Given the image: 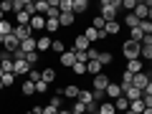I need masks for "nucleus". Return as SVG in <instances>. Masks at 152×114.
<instances>
[{
	"label": "nucleus",
	"mask_w": 152,
	"mask_h": 114,
	"mask_svg": "<svg viewBox=\"0 0 152 114\" xmlns=\"http://www.w3.org/2000/svg\"><path fill=\"white\" fill-rule=\"evenodd\" d=\"M122 8V0H102V13L99 15L104 18V23L117 20V10Z\"/></svg>",
	"instance_id": "1"
},
{
	"label": "nucleus",
	"mask_w": 152,
	"mask_h": 114,
	"mask_svg": "<svg viewBox=\"0 0 152 114\" xmlns=\"http://www.w3.org/2000/svg\"><path fill=\"white\" fill-rule=\"evenodd\" d=\"M122 53H124V58H127V61L140 58V43H134V41H129V38H127L124 43H122Z\"/></svg>",
	"instance_id": "2"
},
{
	"label": "nucleus",
	"mask_w": 152,
	"mask_h": 114,
	"mask_svg": "<svg viewBox=\"0 0 152 114\" xmlns=\"http://www.w3.org/2000/svg\"><path fill=\"white\" fill-rule=\"evenodd\" d=\"M132 15L137 18V20H150V15H152V3L147 0V3H137V8L132 10Z\"/></svg>",
	"instance_id": "3"
},
{
	"label": "nucleus",
	"mask_w": 152,
	"mask_h": 114,
	"mask_svg": "<svg viewBox=\"0 0 152 114\" xmlns=\"http://www.w3.org/2000/svg\"><path fill=\"white\" fill-rule=\"evenodd\" d=\"M147 84H152L150 71H140V74H134V76H132V86H134V89H140V91L147 86Z\"/></svg>",
	"instance_id": "4"
},
{
	"label": "nucleus",
	"mask_w": 152,
	"mask_h": 114,
	"mask_svg": "<svg viewBox=\"0 0 152 114\" xmlns=\"http://www.w3.org/2000/svg\"><path fill=\"white\" fill-rule=\"evenodd\" d=\"M109 81H112V79H109V76L102 71V74H96V76L91 79V89H96V91H104V89L109 86Z\"/></svg>",
	"instance_id": "5"
},
{
	"label": "nucleus",
	"mask_w": 152,
	"mask_h": 114,
	"mask_svg": "<svg viewBox=\"0 0 152 114\" xmlns=\"http://www.w3.org/2000/svg\"><path fill=\"white\" fill-rule=\"evenodd\" d=\"M28 71H31V66L26 64V58H15L13 61V74L15 76H28Z\"/></svg>",
	"instance_id": "6"
},
{
	"label": "nucleus",
	"mask_w": 152,
	"mask_h": 114,
	"mask_svg": "<svg viewBox=\"0 0 152 114\" xmlns=\"http://www.w3.org/2000/svg\"><path fill=\"white\" fill-rule=\"evenodd\" d=\"M13 36L18 38V43H20V41H26V38H31L33 36V31L28 26H13Z\"/></svg>",
	"instance_id": "7"
},
{
	"label": "nucleus",
	"mask_w": 152,
	"mask_h": 114,
	"mask_svg": "<svg viewBox=\"0 0 152 114\" xmlns=\"http://www.w3.org/2000/svg\"><path fill=\"white\" fill-rule=\"evenodd\" d=\"M58 61H61V66H66V69H71V66L76 64V53H74V51H71V48H66L64 53L58 56Z\"/></svg>",
	"instance_id": "8"
},
{
	"label": "nucleus",
	"mask_w": 152,
	"mask_h": 114,
	"mask_svg": "<svg viewBox=\"0 0 152 114\" xmlns=\"http://www.w3.org/2000/svg\"><path fill=\"white\" fill-rule=\"evenodd\" d=\"M51 41H53V38H48V36H38L36 38V51H38V53L51 51Z\"/></svg>",
	"instance_id": "9"
},
{
	"label": "nucleus",
	"mask_w": 152,
	"mask_h": 114,
	"mask_svg": "<svg viewBox=\"0 0 152 114\" xmlns=\"http://www.w3.org/2000/svg\"><path fill=\"white\" fill-rule=\"evenodd\" d=\"M119 31H122V23L119 20H109V23H104V28H102L104 36H117Z\"/></svg>",
	"instance_id": "10"
},
{
	"label": "nucleus",
	"mask_w": 152,
	"mask_h": 114,
	"mask_svg": "<svg viewBox=\"0 0 152 114\" xmlns=\"http://www.w3.org/2000/svg\"><path fill=\"white\" fill-rule=\"evenodd\" d=\"M104 96H107V99H112V102H114L117 96H122V86H119V84H114V81H109V86L104 89Z\"/></svg>",
	"instance_id": "11"
},
{
	"label": "nucleus",
	"mask_w": 152,
	"mask_h": 114,
	"mask_svg": "<svg viewBox=\"0 0 152 114\" xmlns=\"http://www.w3.org/2000/svg\"><path fill=\"white\" fill-rule=\"evenodd\" d=\"M89 46H91V43H89L84 36H76L74 38V48H71V51H74V53H81V51H89Z\"/></svg>",
	"instance_id": "12"
},
{
	"label": "nucleus",
	"mask_w": 152,
	"mask_h": 114,
	"mask_svg": "<svg viewBox=\"0 0 152 114\" xmlns=\"http://www.w3.org/2000/svg\"><path fill=\"white\" fill-rule=\"evenodd\" d=\"M140 71H145V61H140V58H134V61H127V74H140Z\"/></svg>",
	"instance_id": "13"
},
{
	"label": "nucleus",
	"mask_w": 152,
	"mask_h": 114,
	"mask_svg": "<svg viewBox=\"0 0 152 114\" xmlns=\"http://www.w3.org/2000/svg\"><path fill=\"white\" fill-rule=\"evenodd\" d=\"M28 28H31V31H43V28H46V18L43 15H31Z\"/></svg>",
	"instance_id": "14"
},
{
	"label": "nucleus",
	"mask_w": 152,
	"mask_h": 114,
	"mask_svg": "<svg viewBox=\"0 0 152 114\" xmlns=\"http://www.w3.org/2000/svg\"><path fill=\"white\" fill-rule=\"evenodd\" d=\"M79 91H81V89L76 86V84H69V86H64V89H61V96H66V99H74V102H76Z\"/></svg>",
	"instance_id": "15"
},
{
	"label": "nucleus",
	"mask_w": 152,
	"mask_h": 114,
	"mask_svg": "<svg viewBox=\"0 0 152 114\" xmlns=\"http://www.w3.org/2000/svg\"><path fill=\"white\" fill-rule=\"evenodd\" d=\"M86 10H89V0H74V3H71V13H74V15L86 13Z\"/></svg>",
	"instance_id": "16"
},
{
	"label": "nucleus",
	"mask_w": 152,
	"mask_h": 114,
	"mask_svg": "<svg viewBox=\"0 0 152 114\" xmlns=\"http://www.w3.org/2000/svg\"><path fill=\"white\" fill-rule=\"evenodd\" d=\"M18 48L23 51V56L31 53V51H36V36H31V38H26V41H20V46H18Z\"/></svg>",
	"instance_id": "17"
},
{
	"label": "nucleus",
	"mask_w": 152,
	"mask_h": 114,
	"mask_svg": "<svg viewBox=\"0 0 152 114\" xmlns=\"http://www.w3.org/2000/svg\"><path fill=\"white\" fill-rule=\"evenodd\" d=\"M74 20H76V15H74V13H61V15H58V26H61V28L74 26Z\"/></svg>",
	"instance_id": "18"
},
{
	"label": "nucleus",
	"mask_w": 152,
	"mask_h": 114,
	"mask_svg": "<svg viewBox=\"0 0 152 114\" xmlns=\"http://www.w3.org/2000/svg\"><path fill=\"white\" fill-rule=\"evenodd\" d=\"M104 71V66L99 64V61H86V74L89 76H96V74H102Z\"/></svg>",
	"instance_id": "19"
},
{
	"label": "nucleus",
	"mask_w": 152,
	"mask_h": 114,
	"mask_svg": "<svg viewBox=\"0 0 152 114\" xmlns=\"http://www.w3.org/2000/svg\"><path fill=\"white\" fill-rule=\"evenodd\" d=\"M96 114H117V109H114V104L109 102V99H104V102L99 104V109H96Z\"/></svg>",
	"instance_id": "20"
},
{
	"label": "nucleus",
	"mask_w": 152,
	"mask_h": 114,
	"mask_svg": "<svg viewBox=\"0 0 152 114\" xmlns=\"http://www.w3.org/2000/svg\"><path fill=\"white\" fill-rule=\"evenodd\" d=\"M3 46H5L8 53H13V51H18V46H20V43H18V38L10 33V36H5V43H3Z\"/></svg>",
	"instance_id": "21"
},
{
	"label": "nucleus",
	"mask_w": 152,
	"mask_h": 114,
	"mask_svg": "<svg viewBox=\"0 0 152 114\" xmlns=\"http://www.w3.org/2000/svg\"><path fill=\"white\" fill-rule=\"evenodd\" d=\"M41 81H46L51 86V84L56 81V69H43V71H41Z\"/></svg>",
	"instance_id": "22"
},
{
	"label": "nucleus",
	"mask_w": 152,
	"mask_h": 114,
	"mask_svg": "<svg viewBox=\"0 0 152 114\" xmlns=\"http://www.w3.org/2000/svg\"><path fill=\"white\" fill-rule=\"evenodd\" d=\"M76 102H81V104H91V102H94L91 89H81V91H79V96H76Z\"/></svg>",
	"instance_id": "23"
},
{
	"label": "nucleus",
	"mask_w": 152,
	"mask_h": 114,
	"mask_svg": "<svg viewBox=\"0 0 152 114\" xmlns=\"http://www.w3.org/2000/svg\"><path fill=\"white\" fill-rule=\"evenodd\" d=\"M112 104H114V109H117V112H127V109H129V102H127L124 96H117Z\"/></svg>",
	"instance_id": "24"
},
{
	"label": "nucleus",
	"mask_w": 152,
	"mask_h": 114,
	"mask_svg": "<svg viewBox=\"0 0 152 114\" xmlns=\"http://www.w3.org/2000/svg\"><path fill=\"white\" fill-rule=\"evenodd\" d=\"M96 61H99V64L104 66V69H107V66H109V64L114 61V56L109 53V51H99V58H96Z\"/></svg>",
	"instance_id": "25"
},
{
	"label": "nucleus",
	"mask_w": 152,
	"mask_h": 114,
	"mask_svg": "<svg viewBox=\"0 0 152 114\" xmlns=\"http://www.w3.org/2000/svg\"><path fill=\"white\" fill-rule=\"evenodd\" d=\"M81 36L86 38V41H89V43H91V46H94V43H96V41H99V31H94L91 26H89V28H86V33H81Z\"/></svg>",
	"instance_id": "26"
},
{
	"label": "nucleus",
	"mask_w": 152,
	"mask_h": 114,
	"mask_svg": "<svg viewBox=\"0 0 152 114\" xmlns=\"http://www.w3.org/2000/svg\"><path fill=\"white\" fill-rule=\"evenodd\" d=\"M38 61H41V53H38V51H31V53H26V64L31 66V69H36Z\"/></svg>",
	"instance_id": "27"
},
{
	"label": "nucleus",
	"mask_w": 152,
	"mask_h": 114,
	"mask_svg": "<svg viewBox=\"0 0 152 114\" xmlns=\"http://www.w3.org/2000/svg\"><path fill=\"white\" fill-rule=\"evenodd\" d=\"M13 84H15V74H3V76H0V86H3V89L13 86Z\"/></svg>",
	"instance_id": "28"
},
{
	"label": "nucleus",
	"mask_w": 152,
	"mask_h": 114,
	"mask_svg": "<svg viewBox=\"0 0 152 114\" xmlns=\"http://www.w3.org/2000/svg\"><path fill=\"white\" fill-rule=\"evenodd\" d=\"M51 51H56V53H64V51H66V43H64V41H61V38H53V41H51Z\"/></svg>",
	"instance_id": "29"
},
{
	"label": "nucleus",
	"mask_w": 152,
	"mask_h": 114,
	"mask_svg": "<svg viewBox=\"0 0 152 114\" xmlns=\"http://www.w3.org/2000/svg\"><path fill=\"white\" fill-rule=\"evenodd\" d=\"M48 107H53V109H64V96H61V94H53V96L48 99Z\"/></svg>",
	"instance_id": "30"
},
{
	"label": "nucleus",
	"mask_w": 152,
	"mask_h": 114,
	"mask_svg": "<svg viewBox=\"0 0 152 114\" xmlns=\"http://www.w3.org/2000/svg\"><path fill=\"white\" fill-rule=\"evenodd\" d=\"M10 33H13V23L3 18V20H0V36H10Z\"/></svg>",
	"instance_id": "31"
},
{
	"label": "nucleus",
	"mask_w": 152,
	"mask_h": 114,
	"mask_svg": "<svg viewBox=\"0 0 152 114\" xmlns=\"http://www.w3.org/2000/svg\"><path fill=\"white\" fill-rule=\"evenodd\" d=\"M137 26H140V20H137L132 13H127V15H124V28H129V31H132V28H137Z\"/></svg>",
	"instance_id": "32"
},
{
	"label": "nucleus",
	"mask_w": 152,
	"mask_h": 114,
	"mask_svg": "<svg viewBox=\"0 0 152 114\" xmlns=\"http://www.w3.org/2000/svg\"><path fill=\"white\" fill-rule=\"evenodd\" d=\"M58 31H61L58 20H46V28H43V33H58Z\"/></svg>",
	"instance_id": "33"
},
{
	"label": "nucleus",
	"mask_w": 152,
	"mask_h": 114,
	"mask_svg": "<svg viewBox=\"0 0 152 114\" xmlns=\"http://www.w3.org/2000/svg\"><path fill=\"white\" fill-rule=\"evenodd\" d=\"M142 38H145V33H142L140 28H132V31H129V41H134V43H142Z\"/></svg>",
	"instance_id": "34"
},
{
	"label": "nucleus",
	"mask_w": 152,
	"mask_h": 114,
	"mask_svg": "<svg viewBox=\"0 0 152 114\" xmlns=\"http://www.w3.org/2000/svg\"><path fill=\"white\" fill-rule=\"evenodd\" d=\"M33 94H36V86H33V81H23V96H33Z\"/></svg>",
	"instance_id": "35"
},
{
	"label": "nucleus",
	"mask_w": 152,
	"mask_h": 114,
	"mask_svg": "<svg viewBox=\"0 0 152 114\" xmlns=\"http://www.w3.org/2000/svg\"><path fill=\"white\" fill-rule=\"evenodd\" d=\"M137 28H140L145 36H152V20H140V26H137Z\"/></svg>",
	"instance_id": "36"
},
{
	"label": "nucleus",
	"mask_w": 152,
	"mask_h": 114,
	"mask_svg": "<svg viewBox=\"0 0 152 114\" xmlns=\"http://www.w3.org/2000/svg\"><path fill=\"white\" fill-rule=\"evenodd\" d=\"M71 71H74L76 76H84V74H86V64H79V61H76V64L71 66Z\"/></svg>",
	"instance_id": "37"
},
{
	"label": "nucleus",
	"mask_w": 152,
	"mask_h": 114,
	"mask_svg": "<svg viewBox=\"0 0 152 114\" xmlns=\"http://www.w3.org/2000/svg\"><path fill=\"white\" fill-rule=\"evenodd\" d=\"M0 13L5 15V13H13V0H3L0 3Z\"/></svg>",
	"instance_id": "38"
},
{
	"label": "nucleus",
	"mask_w": 152,
	"mask_h": 114,
	"mask_svg": "<svg viewBox=\"0 0 152 114\" xmlns=\"http://www.w3.org/2000/svg\"><path fill=\"white\" fill-rule=\"evenodd\" d=\"M71 3H74V0H58V10L61 13H71Z\"/></svg>",
	"instance_id": "39"
},
{
	"label": "nucleus",
	"mask_w": 152,
	"mask_h": 114,
	"mask_svg": "<svg viewBox=\"0 0 152 114\" xmlns=\"http://www.w3.org/2000/svg\"><path fill=\"white\" fill-rule=\"evenodd\" d=\"M71 112H74V114H86V104H81V102H74Z\"/></svg>",
	"instance_id": "40"
},
{
	"label": "nucleus",
	"mask_w": 152,
	"mask_h": 114,
	"mask_svg": "<svg viewBox=\"0 0 152 114\" xmlns=\"http://www.w3.org/2000/svg\"><path fill=\"white\" fill-rule=\"evenodd\" d=\"M91 28H94V31H102V28H104V18H102V15H94Z\"/></svg>",
	"instance_id": "41"
},
{
	"label": "nucleus",
	"mask_w": 152,
	"mask_h": 114,
	"mask_svg": "<svg viewBox=\"0 0 152 114\" xmlns=\"http://www.w3.org/2000/svg\"><path fill=\"white\" fill-rule=\"evenodd\" d=\"M28 81H33V84L41 81V71H38V69H31V71H28Z\"/></svg>",
	"instance_id": "42"
},
{
	"label": "nucleus",
	"mask_w": 152,
	"mask_h": 114,
	"mask_svg": "<svg viewBox=\"0 0 152 114\" xmlns=\"http://www.w3.org/2000/svg\"><path fill=\"white\" fill-rule=\"evenodd\" d=\"M122 8H124L127 13H132V10L137 8V0H122Z\"/></svg>",
	"instance_id": "43"
},
{
	"label": "nucleus",
	"mask_w": 152,
	"mask_h": 114,
	"mask_svg": "<svg viewBox=\"0 0 152 114\" xmlns=\"http://www.w3.org/2000/svg\"><path fill=\"white\" fill-rule=\"evenodd\" d=\"M33 86H36V94H46V91H48V84H46V81H36Z\"/></svg>",
	"instance_id": "44"
},
{
	"label": "nucleus",
	"mask_w": 152,
	"mask_h": 114,
	"mask_svg": "<svg viewBox=\"0 0 152 114\" xmlns=\"http://www.w3.org/2000/svg\"><path fill=\"white\" fill-rule=\"evenodd\" d=\"M26 10V0H13V13H20Z\"/></svg>",
	"instance_id": "45"
},
{
	"label": "nucleus",
	"mask_w": 152,
	"mask_h": 114,
	"mask_svg": "<svg viewBox=\"0 0 152 114\" xmlns=\"http://www.w3.org/2000/svg\"><path fill=\"white\" fill-rule=\"evenodd\" d=\"M56 112H58V109L48 107V104H46V107H41V114H56Z\"/></svg>",
	"instance_id": "46"
},
{
	"label": "nucleus",
	"mask_w": 152,
	"mask_h": 114,
	"mask_svg": "<svg viewBox=\"0 0 152 114\" xmlns=\"http://www.w3.org/2000/svg\"><path fill=\"white\" fill-rule=\"evenodd\" d=\"M56 114H71V109H58Z\"/></svg>",
	"instance_id": "47"
},
{
	"label": "nucleus",
	"mask_w": 152,
	"mask_h": 114,
	"mask_svg": "<svg viewBox=\"0 0 152 114\" xmlns=\"http://www.w3.org/2000/svg\"><path fill=\"white\" fill-rule=\"evenodd\" d=\"M3 43H5V36H0V46H3Z\"/></svg>",
	"instance_id": "48"
},
{
	"label": "nucleus",
	"mask_w": 152,
	"mask_h": 114,
	"mask_svg": "<svg viewBox=\"0 0 152 114\" xmlns=\"http://www.w3.org/2000/svg\"><path fill=\"white\" fill-rule=\"evenodd\" d=\"M3 18H5V15H3V13H0V20H3Z\"/></svg>",
	"instance_id": "49"
},
{
	"label": "nucleus",
	"mask_w": 152,
	"mask_h": 114,
	"mask_svg": "<svg viewBox=\"0 0 152 114\" xmlns=\"http://www.w3.org/2000/svg\"><path fill=\"white\" fill-rule=\"evenodd\" d=\"M0 76H3V71H0Z\"/></svg>",
	"instance_id": "50"
},
{
	"label": "nucleus",
	"mask_w": 152,
	"mask_h": 114,
	"mask_svg": "<svg viewBox=\"0 0 152 114\" xmlns=\"http://www.w3.org/2000/svg\"><path fill=\"white\" fill-rule=\"evenodd\" d=\"M71 114H74V112H71Z\"/></svg>",
	"instance_id": "51"
},
{
	"label": "nucleus",
	"mask_w": 152,
	"mask_h": 114,
	"mask_svg": "<svg viewBox=\"0 0 152 114\" xmlns=\"http://www.w3.org/2000/svg\"><path fill=\"white\" fill-rule=\"evenodd\" d=\"M0 89H3V86H0Z\"/></svg>",
	"instance_id": "52"
}]
</instances>
